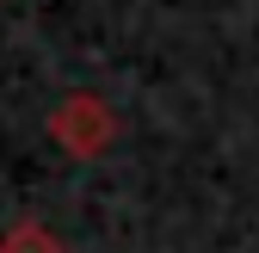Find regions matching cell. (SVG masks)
<instances>
[{
	"mask_svg": "<svg viewBox=\"0 0 259 253\" xmlns=\"http://www.w3.org/2000/svg\"><path fill=\"white\" fill-rule=\"evenodd\" d=\"M0 253H62V247H56V235L44 223H19V229L0 235Z\"/></svg>",
	"mask_w": 259,
	"mask_h": 253,
	"instance_id": "obj_2",
	"label": "cell"
},
{
	"mask_svg": "<svg viewBox=\"0 0 259 253\" xmlns=\"http://www.w3.org/2000/svg\"><path fill=\"white\" fill-rule=\"evenodd\" d=\"M50 136L68 148V154H105L111 136H117V117L105 111V99L74 93V99H62V105L50 111Z\"/></svg>",
	"mask_w": 259,
	"mask_h": 253,
	"instance_id": "obj_1",
	"label": "cell"
}]
</instances>
